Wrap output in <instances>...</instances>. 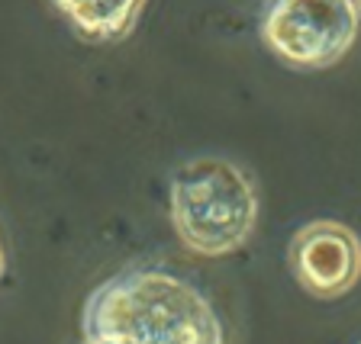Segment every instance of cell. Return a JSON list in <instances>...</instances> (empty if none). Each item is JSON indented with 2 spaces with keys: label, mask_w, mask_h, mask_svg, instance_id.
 Listing matches in <instances>:
<instances>
[{
  "label": "cell",
  "mask_w": 361,
  "mask_h": 344,
  "mask_svg": "<svg viewBox=\"0 0 361 344\" xmlns=\"http://www.w3.org/2000/svg\"><path fill=\"white\" fill-rule=\"evenodd\" d=\"M84 341L104 344H223L210 300L168 270H123L87 296Z\"/></svg>",
  "instance_id": "obj_1"
},
{
  "label": "cell",
  "mask_w": 361,
  "mask_h": 344,
  "mask_svg": "<svg viewBox=\"0 0 361 344\" xmlns=\"http://www.w3.org/2000/svg\"><path fill=\"white\" fill-rule=\"evenodd\" d=\"M171 222L180 245L194 255H233L255 232L258 190L226 158H190L171 177Z\"/></svg>",
  "instance_id": "obj_2"
},
{
  "label": "cell",
  "mask_w": 361,
  "mask_h": 344,
  "mask_svg": "<svg viewBox=\"0 0 361 344\" xmlns=\"http://www.w3.org/2000/svg\"><path fill=\"white\" fill-rule=\"evenodd\" d=\"M358 16L352 0H278L262 16V39L293 68H329L352 49Z\"/></svg>",
  "instance_id": "obj_3"
},
{
  "label": "cell",
  "mask_w": 361,
  "mask_h": 344,
  "mask_svg": "<svg viewBox=\"0 0 361 344\" xmlns=\"http://www.w3.org/2000/svg\"><path fill=\"white\" fill-rule=\"evenodd\" d=\"M293 280L319 300H336L348 293L361 277V241L342 222L319 219L290 238L287 248Z\"/></svg>",
  "instance_id": "obj_4"
},
{
  "label": "cell",
  "mask_w": 361,
  "mask_h": 344,
  "mask_svg": "<svg viewBox=\"0 0 361 344\" xmlns=\"http://www.w3.org/2000/svg\"><path fill=\"white\" fill-rule=\"evenodd\" d=\"M55 10L87 42H116L133 32L142 4H55Z\"/></svg>",
  "instance_id": "obj_5"
},
{
  "label": "cell",
  "mask_w": 361,
  "mask_h": 344,
  "mask_svg": "<svg viewBox=\"0 0 361 344\" xmlns=\"http://www.w3.org/2000/svg\"><path fill=\"white\" fill-rule=\"evenodd\" d=\"M0 277H4V248H0Z\"/></svg>",
  "instance_id": "obj_6"
},
{
  "label": "cell",
  "mask_w": 361,
  "mask_h": 344,
  "mask_svg": "<svg viewBox=\"0 0 361 344\" xmlns=\"http://www.w3.org/2000/svg\"><path fill=\"white\" fill-rule=\"evenodd\" d=\"M84 344H104V341H84Z\"/></svg>",
  "instance_id": "obj_7"
}]
</instances>
